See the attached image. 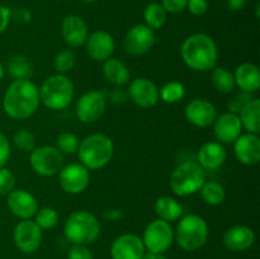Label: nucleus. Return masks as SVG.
Listing matches in <instances>:
<instances>
[{"label":"nucleus","instance_id":"f257e3e1","mask_svg":"<svg viewBox=\"0 0 260 259\" xmlns=\"http://www.w3.org/2000/svg\"><path fill=\"white\" fill-rule=\"evenodd\" d=\"M40 104L38 86L30 79L13 80L3 96V111L15 121L29 118L37 112Z\"/></svg>","mask_w":260,"mask_h":259},{"label":"nucleus","instance_id":"f03ea898","mask_svg":"<svg viewBox=\"0 0 260 259\" xmlns=\"http://www.w3.org/2000/svg\"><path fill=\"white\" fill-rule=\"evenodd\" d=\"M180 56L190 70L208 73L217 66L218 48L211 36L193 33L183 41Z\"/></svg>","mask_w":260,"mask_h":259},{"label":"nucleus","instance_id":"7ed1b4c3","mask_svg":"<svg viewBox=\"0 0 260 259\" xmlns=\"http://www.w3.org/2000/svg\"><path fill=\"white\" fill-rule=\"evenodd\" d=\"M78 159L88 170H101L109 164L114 154V144L106 134H90L78 147Z\"/></svg>","mask_w":260,"mask_h":259},{"label":"nucleus","instance_id":"20e7f679","mask_svg":"<svg viewBox=\"0 0 260 259\" xmlns=\"http://www.w3.org/2000/svg\"><path fill=\"white\" fill-rule=\"evenodd\" d=\"M102 233L101 221L90 211H74L63 223V235L71 245H90Z\"/></svg>","mask_w":260,"mask_h":259},{"label":"nucleus","instance_id":"39448f33","mask_svg":"<svg viewBox=\"0 0 260 259\" xmlns=\"http://www.w3.org/2000/svg\"><path fill=\"white\" fill-rule=\"evenodd\" d=\"M210 238V228L197 213L183 215L174 230V241L185 251H197L206 245Z\"/></svg>","mask_w":260,"mask_h":259},{"label":"nucleus","instance_id":"423d86ee","mask_svg":"<svg viewBox=\"0 0 260 259\" xmlns=\"http://www.w3.org/2000/svg\"><path fill=\"white\" fill-rule=\"evenodd\" d=\"M41 104L51 111L68 108L75 95V88L70 79L62 74H55L46 79L38 88Z\"/></svg>","mask_w":260,"mask_h":259},{"label":"nucleus","instance_id":"0eeeda50","mask_svg":"<svg viewBox=\"0 0 260 259\" xmlns=\"http://www.w3.org/2000/svg\"><path fill=\"white\" fill-rule=\"evenodd\" d=\"M206 180V170L196 160H185L172 172L169 185L175 196L188 197L200 192Z\"/></svg>","mask_w":260,"mask_h":259},{"label":"nucleus","instance_id":"6e6552de","mask_svg":"<svg viewBox=\"0 0 260 259\" xmlns=\"http://www.w3.org/2000/svg\"><path fill=\"white\" fill-rule=\"evenodd\" d=\"M29 165L41 177H55L65 165V155L52 145L36 146L29 152Z\"/></svg>","mask_w":260,"mask_h":259},{"label":"nucleus","instance_id":"1a4fd4ad","mask_svg":"<svg viewBox=\"0 0 260 259\" xmlns=\"http://www.w3.org/2000/svg\"><path fill=\"white\" fill-rule=\"evenodd\" d=\"M141 239L146 251L164 254L174 243V229L170 222L155 218L147 223Z\"/></svg>","mask_w":260,"mask_h":259},{"label":"nucleus","instance_id":"9d476101","mask_svg":"<svg viewBox=\"0 0 260 259\" xmlns=\"http://www.w3.org/2000/svg\"><path fill=\"white\" fill-rule=\"evenodd\" d=\"M107 108V94L103 90H88L79 96L75 113L80 122L94 123L103 117Z\"/></svg>","mask_w":260,"mask_h":259},{"label":"nucleus","instance_id":"9b49d317","mask_svg":"<svg viewBox=\"0 0 260 259\" xmlns=\"http://www.w3.org/2000/svg\"><path fill=\"white\" fill-rule=\"evenodd\" d=\"M57 175L61 189L68 195H80L90 183V170L80 163L65 164Z\"/></svg>","mask_w":260,"mask_h":259},{"label":"nucleus","instance_id":"f8f14e48","mask_svg":"<svg viewBox=\"0 0 260 259\" xmlns=\"http://www.w3.org/2000/svg\"><path fill=\"white\" fill-rule=\"evenodd\" d=\"M13 241L19 251L32 254L40 249L42 243V230L32 218L20 220L13 230Z\"/></svg>","mask_w":260,"mask_h":259},{"label":"nucleus","instance_id":"ddd939ff","mask_svg":"<svg viewBox=\"0 0 260 259\" xmlns=\"http://www.w3.org/2000/svg\"><path fill=\"white\" fill-rule=\"evenodd\" d=\"M155 43V30L146 24H135L127 30L123 38V48L128 55L142 56L149 52Z\"/></svg>","mask_w":260,"mask_h":259},{"label":"nucleus","instance_id":"4468645a","mask_svg":"<svg viewBox=\"0 0 260 259\" xmlns=\"http://www.w3.org/2000/svg\"><path fill=\"white\" fill-rule=\"evenodd\" d=\"M218 116L215 104L205 98H194L185 106L184 117L190 124L200 128L212 126Z\"/></svg>","mask_w":260,"mask_h":259},{"label":"nucleus","instance_id":"2eb2a0df","mask_svg":"<svg viewBox=\"0 0 260 259\" xmlns=\"http://www.w3.org/2000/svg\"><path fill=\"white\" fill-rule=\"evenodd\" d=\"M128 96L137 107L152 108L159 103V88L147 78H136L129 83Z\"/></svg>","mask_w":260,"mask_h":259},{"label":"nucleus","instance_id":"dca6fc26","mask_svg":"<svg viewBox=\"0 0 260 259\" xmlns=\"http://www.w3.org/2000/svg\"><path fill=\"white\" fill-rule=\"evenodd\" d=\"M7 206L10 213L20 220L32 218L40 208L35 196L22 188H15L7 196Z\"/></svg>","mask_w":260,"mask_h":259},{"label":"nucleus","instance_id":"f3484780","mask_svg":"<svg viewBox=\"0 0 260 259\" xmlns=\"http://www.w3.org/2000/svg\"><path fill=\"white\" fill-rule=\"evenodd\" d=\"M61 36H62V40L65 41L69 47H81V46L85 45L89 37L88 23L80 15H66L61 23Z\"/></svg>","mask_w":260,"mask_h":259},{"label":"nucleus","instance_id":"a211bd4d","mask_svg":"<svg viewBox=\"0 0 260 259\" xmlns=\"http://www.w3.org/2000/svg\"><path fill=\"white\" fill-rule=\"evenodd\" d=\"M109 253L112 259H142L146 249L139 235L122 234L113 240Z\"/></svg>","mask_w":260,"mask_h":259},{"label":"nucleus","instance_id":"6ab92c4d","mask_svg":"<svg viewBox=\"0 0 260 259\" xmlns=\"http://www.w3.org/2000/svg\"><path fill=\"white\" fill-rule=\"evenodd\" d=\"M234 144V154L239 163L254 167L260 161V137L255 134H241Z\"/></svg>","mask_w":260,"mask_h":259},{"label":"nucleus","instance_id":"aec40b11","mask_svg":"<svg viewBox=\"0 0 260 259\" xmlns=\"http://www.w3.org/2000/svg\"><path fill=\"white\" fill-rule=\"evenodd\" d=\"M116 48V42L111 33L106 30H96L89 35L85 42V50L89 57L98 62H104L112 57Z\"/></svg>","mask_w":260,"mask_h":259},{"label":"nucleus","instance_id":"412c9836","mask_svg":"<svg viewBox=\"0 0 260 259\" xmlns=\"http://www.w3.org/2000/svg\"><path fill=\"white\" fill-rule=\"evenodd\" d=\"M212 126L213 135L221 144H233L243 134L240 118L238 114L231 113V112L218 114Z\"/></svg>","mask_w":260,"mask_h":259},{"label":"nucleus","instance_id":"4be33fe9","mask_svg":"<svg viewBox=\"0 0 260 259\" xmlns=\"http://www.w3.org/2000/svg\"><path fill=\"white\" fill-rule=\"evenodd\" d=\"M255 233L246 225H235L223 234V245L231 251H246L255 243Z\"/></svg>","mask_w":260,"mask_h":259},{"label":"nucleus","instance_id":"5701e85b","mask_svg":"<svg viewBox=\"0 0 260 259\" xmlns=\"http://www.w3.org/2000/svg\"><path fill=\"white\" fill-rule=\"evenodd\" d=\"M228 159V150L218 141H208L200 147L196 161L205 170H216Z\"/></svg>","mask_w":260,"mask_h":259},{"label":"nucleus","instance_id":"b1692460","mask_svg":"<svg viewBox=\"0 0 260 259\" xmlns=\"http://www.w3.org/2000/svg\"><path fill=\"white\" fill-rule=\"evenodd\" d=\"M235 85L244 93H255L260 88V71L255 63L244 62L236 68L234 73Z\"/></svg>","mask_w":260,"mask_h":259},{"label":"nucleus","instance_id":"393cba45","mask_svg":"<svg viewBox=\"0 0 260 259\" xmlns=\"http://www.w3.org/2000/svg\"><path fill=\"white\" fill-rule=\"evenodd\" d=\"M103 75L108 83L116 88L127 85L131 79V73L126 63L116 57H109L103 62Z\"/></svg>","mask_w":260,"mask_h":259},{"label":"nucleus","instance_id":"a878e982","mask_svg":"<svg viewBox=\"0 0 260 259\" xmlns=\"http://www.w3.org/2000/svg\"><path fill=\"white\" fill-rule=\"evenodd\" d=\"M243 130L249 134H260V101L258 98L244 102L238 113Z\"/></svg>","mask_w":260,"mask_h":259},{"label":"nucleus","instance_id":"bb28decb","mask_svg":"<svg viewBox=\"0 0 260 259\" xmlns=\"http://www.w3.org/2000/svg\"><path fill=\"white\" fill-rule=\"evenodd\" d=\"M154 211L157 218L167 222H175L179 220L184 213L183 206L177 198L170 196H161L154 203Z\"/></svg>","mask_w":260,"mask_h":259},{"label":"nucleus","instance_id":"cd10ccee","mask_svg":"<svg viewBox=\"0 0 260 259\" xmlns=\"http://www.w3.org/2000/svg\"><path fill=\"white\" fill-rule=\"evenodd\" d=\"M7 71L13 80H25L32 76L33 66L27 56L14 55L8 61Z\"/></svg>","mask_w":260,"mask_h":259},{"label":"nucleus","instance_id":"c85d7f7f","mask_svg":"<svg viewBox=\"0 0 260 259\" xmlns=\"http://www.w3.org/2000/svg\"><path fill=\"white\" fill-rule=\"evenodd\" d=\"M211 84L221 94H229L235 89L234 73L223 66H215L211 70Z\"/></svg>","mask_w":260,"mask_h":259},{"label":"nucleus","instance_id":"c756f323","mask_svg":"<svg viewBox=\"0 0 260 259\" xmlns=\"http://www.w3.org/2000/svg\"><path fill=\"white\" fill-rule=\"evenodd\" d=\"M200 193L202 200L210 206H220L225 202V187L216 180H206L200 189Z\"/></svg>","mask_w":260,"mask_h":259},{"label":"nucleus","instance_id":"7c9ffc66","mask_svg":"<svg viewBox=\"0 0 260 259\" xmlns=\"http://www.w3.org/2000/svg\"><path fill=\"white\" fill-rule=\"evenodd\" d=\"M168 19V13L165 12L164 8L160 3H150L146 5L144 10V20L145 24L152 30L161 29L165 25Z\"/></svg>","mask_w":260,"mask_h":259},{"label":"nucleus","instance_id":"2f4dec72","mask_svg":"<svg viewBox=\"0 0 260 259\" xmlns=\"http://www.w3.org/2000/svg\"><path fill=\"white\" fill-rule=\"evenodd\" d=\"M185 96V86L180 81L172 80L159 89V99L167 104L179 103Z\"/></svg>","mask_w":260,"mask_h":259},{"label":"nucleus","instance_id":"473e14b6","mask_svg":"<svg viewBox=\"0 0 260 259\" xmlns=\"http://www.w3.org/2000/svg\"><path fill=\"white\" fill-rule=\"evenodd\" d=\"M76 65V55L73 48H63L60 52L56 53L53 58V69L56 74H68L73 70Z\"/></svg>","mask_w":260,"mask_h":259},{"label":"nucleus","instance_id":"72a5a7b5","mask_svg":"<svg viewBox=\"0 0 260 259\" xmlns=\"http://www.w3.org/2000/svg\"><path fill=\"white\" fill-rule=\"evenodd\" d=\"M35 217V222L37 223L38 228L41 230H51V229L55 228L58 223V212L53 207H42L38 208L36 215L33 216Z\"/></svg>","mask_w":260,"mask_h":259},{"label":"nucleus","instance_id":"f704fd0d","mask_svg":"<svg viewBox=\"0 0 260 259\" xmlns=\"http://www.w3.org/2000/svg\"><path fill=\"white\" fill-rule=\"evenodd\" d=\"M13 144L19 151L30 152L36 147V136L27 128H20L13 135Z\"/></svg>","mask_w":260,"mask_h":259},{"label":"nucleus","instance_id":"c9c22d12","mask_svg":"<svg viewBox=\"0 0 260 259\" xmlns=\"http://www.w3.org/2000/svg\"><path fill=\"white\" fill-rule=\"evenodd\" d=\"M80 139L73 132H62L56 139V147L63 155H74L78 151Z\"/></svg>","mask_w":260,"mask_h":259},{"label":"nucleus","instance_id":"e433bc0d","mask_svg":"<svg viewBox=\"0 0 260 259\" xmlns=\"http://www.w3.org/2000/svg\"><path fill=\"white\" fill-rule=\"evenodd\" d=\"M17 178L14 173L8 168H0V196H8L13 189H15Z\"/></svg>","mask_w":260,"mask_h":259},{"label":"nucleus","instance_id":"4c0bfd02","mask_svg":"<svg viewBox=\"0 0 260 259\" xmlns=\"http://www.w3.org/2000/svg\"><path fill=\"white\" fill-rule=\"evenodd\" d=\"M32 20V14L29 10L24 7H18L15 9L10 10V22H14L17 24H28Z\"/></svg>","mask_w":260,"mask_h":259},{"label":"nucleus","instance_id":"58836bf2","mask_svg":"<svg viewBox=\"0 0 260 259\" xmlns=\"http://www.w3.org/2000/svg\"><path fill=\"white\" fill-rule=\"evenodd\" d=\"M68 259H94L88 245H71L68 250Z\"/></svg>","mask_w":260,"mask_h":259},{"label":"nucleus","instance_id":"ea45409f","mask_svg":"<svg viewBox=\"0 0 260 259\" xmlns=\"http://www.w3.org/2000/svg\"><path fill=\"white\" fill-rule=\"evenodd\" d=\"M10 155H12V146L10 141L4 132L0 131V168L5 167L9 161Z\"/></svg>","mask_w":260,"mask_h":259},{"label":"nucleus","instance_id":"a19ab883","mask_svg":"<svg viewBox=\"0 0 260 259\" xmlns=\"http://www.w3.org/2000/svg\"><path fill=\"white\" fill-rule=\"evenodd\" d=\"M188 0H161V7L164 10L170 14H178V13L183 12L187 9Z\"/></svg>","mask_w":260,"mask_h":259},{"label":"nucleus","instance_id":"79ce46f5","mask_svg":"<svg viewBox=\"0 0 260 259\" xmlns=\"http://www.w3.org/2000/svg\"><path fill=\"white\" fill-rule=\"evenodd\" d=\"M187 9L189 10L190 14L196 17H202L207 13L208 2L207 0H188Z\"/></svg>","mask_w":260,"mask_h":259},{"label":"nucleus","instance_id":"37998d69","mask_svg":"<svg viewBox=\"0 0 260 259\" xmlns=\"http://www.w3.org/2000/svg\"><path fill=\"white\" fill-rule=\"evenodd\" d=\"M10 8L7 5H0V35L7 30L10 23Z\"/></svg>","mask_w":260,"mask_h":259},{"label":"nucleus","instance_id":"c03bdc74","mask_svg":"<svg viewBox=\"0 0 260 259\" xmlns=\"http://www.w3.org/2000/svg\"><path fill=\"white\" fill-rule=\"evenodd\" d=\"M103 217L108 221H119L124 217V212L119 208H109L104 211Z\"/></svg>","mask_w":260,"mask_h":259},{"label":"nucleus","instance_id":"a18cd8bd","mask_svg":"<svg viewBox=\"0 0 260 259\" xmlns=\"http://www.w3.org/2000/svg\"><path fill=\"white\" fill-rule=\"evenodd\" d=\"M248 0H228V8L233 12H239L245 8Z\"/></svg>","mask_w":260,"mask_h":259},{"label":"nucleus","instance_id":"49530a36","mask_svg":"<svg viewBox=\"0 0 260 259\" xmlns=\"http://www.w3.org/2000/svg\"><path fill=\"white\" fill-rule=\"evenodd\" d=\"M241 106H243V103H241L240 101H238V99H233V101L229 102V104H228L229 112L238 114L239 111H240Z\"/></svg>","mask_w":260,"mask_h":259},{"label":"nucleus","instance_id":"de8ad7c7","mask_svg":"<svg viewBox=\"0 0 260 259\" xmlns=\"http://www.w3.org/2000/svg\"><path fill=\"white\" fill-rule=\"evenodd\" d=\"M142 259H167V256L164 254H157V253H150V251H146L142 256Z\"/></svg>","mask_w":260,"mask_h":259},{"label":"nucleus","instance_id":"09e8293b","mask_svg":"<svg viewBox=\"0 0 260 259\" xmlns=\"http://www.w3.org/2000/svg\"><path fill=\"white\" fill-rule=\"evenodd\" d=\"M4 76H5V69H4V66H3V63L0 62V81L4 79Z\"/></svg>","mask_w":260,"mask_h":259},{"label":"nucleus","instance_id":"8fccbe9b","mask_svg":"<svg viewBox=\"0 0 260 259\" xmlns=\"http://www.w3.org/2000/svg\"><path fill=\"white\" fill-rule=\"evenodd\" d=\"M259 9H260V5L258 4V5H256V8H255V15H256V18H259Z\"/></svg>","mask_w":260,"mask_h":259},{"label":"nucleus","instance_id":"3c124183","mask_svg":"<svg viewBox=\"0 0 260 259\" xmlns=\"http://www.w3.org/2000/svg\"><path fill=\"white\" fill-rule=\"evenodd\" d=\"M83 2H85V3H95V2H98V0H83Z\"/></svg>","mask_w":260,"mask_h":259}]
</instances>
